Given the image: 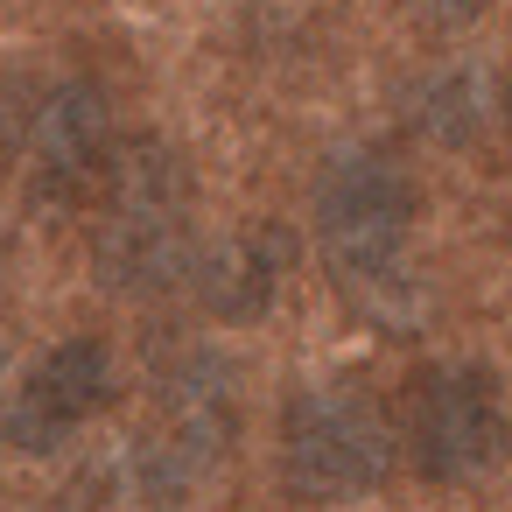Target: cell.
Returning <instances> with one entry per match:
<instances>
[{
  "instance_id": "1",
  "label": "cell",
  "mask_w": 512,
  "mask_h": 512,
  "mask_svg": "<svg viewBox=\"0 0 512 512\" xmlns=\"http://www.w3.org/2000/svg\"><path fill=\"white\" fill-rule=\"evenodd\" d=\"M414 218L421 190L386 148H344L316 176V239L330 281L372 309L400 316L414 295Z\"/></svg>"
},
{
  "instance_id": "2",
  "label": "cell",
  "mask_w": 512,
  "mask_h": 512,
  "mask_svg": "<svg viewBox=\"0 0 512 512\" xmlns=\"http://www.w3.org/2000/svg\"><path fill=\"white\" fill-rule=\"evenodd\" d=\"M92 267L120 295H155L183 281L197 260V183L190 162L162 134H134L113 148L99 176V218H92Z\"/></svg>"
},
{
  "instance_id": "3",
  "label": "cell",
  "mask_w": 512,
  "mask_h": 512,
  "mask_svg": "<svg viewBox=\"0 0 512 512\" xmlns=\"http://www.w3.org/2000/svg\"><path fill=\"white\" fill-rule=\"evenodd\" d=\"M400 449L393 414L365 393V386H309L281 407V449H274V477L295 505H344L386 484Z\"/></svg>"
},
{
  "instance_id": "4",
  "label": "cell",
  "mask_w": 512,
  "mask_h": 512,
  "mask_svg": "<svg viewBox=\"0 0 512 512\" xmlns=\"http://www.w3.org/2000/svg\"><path fill=\"white\" fill-rule=\"evenodd\" d=\"M393 428H400V456L428 484H470L512 442L498 379L484 365H463V358L414 365L393 393Z\"/></svg>"
},
{
  "instance_id": "5",
  "label": "cell",
  "mask_w": 512,
  "mask_h": 512,
  "mask_svg": "<svg viewBox=\"0 0 512 512\" xmlns=\"http://www.w3.org/2000/svg\"><path fill=\"white\" fill-rule=\"evenodd\" d=\"M113 351L106 337H64L50 344L22 379H15V400H8V442L22 456H57L106 400H113Z\"/></svg>"
},
{
  "instance_id": "6",
  "label": "cell",
  "mask_w": 512,
  "mask_h": 512,
  "mask_svg": "<svg viewBox=\"0 0 512 512\" xmlns=\"http://www.w3.org/2000/svg\"><path fill=\"white\" fill-rule=\"evenodd\" d=\"M22 148H29V176L36 190L50 197H78V190H99L106 162H113V113L99 99V85H50L22 127Z\"/></svg>"
},
{
  "instance_id": "7",
  "label": "cell",
  "mask_w": 512,
  "mask_h": 512,
  "mask_svg": "<svg viewBox=\"0 0 512 512\" xmlns=\"http://www.w3.org/2000/svg\"><path fill=\"white\" fill-rule=\"evenodd\" d=\"M288 267H295V232L274 225V218H253V225H239L218 253H204L197 295H204V309H211L218 323H260V316L274 309Z\"/></svg>"
},
{
  "instance_id": "8",
  "label": "cell",
  "mask_w": 512,
  "mask_h": 512,
  "mask_svg": "<svg viewBox=\"0 0 512 512\" xmlns=\"http://www.w3.org/2000/svg\"><path fill=\"white\" fill-rule=\"evenodd\" d=\"M407 120H414V134H428L435 148H470L477 127L498 120V99L484 92L477 71L442 64V71H428V78L407 92Z\"/></svg>"
},
{
  "instance_id": "9",
  "label": "cell",
  "mask_w": 512,
  "mask_h": 512,
  "mask_svg": "<svg viewBox=\"0 0 512 512\" xmlns=\"http://www.w3.org/2000/svg\"><path fill=\"white\" fill-rule=\"evenodd\" d=\"M498 127H505V148H512V78L498 85Z\"/></svg>"
}]
</instances>
